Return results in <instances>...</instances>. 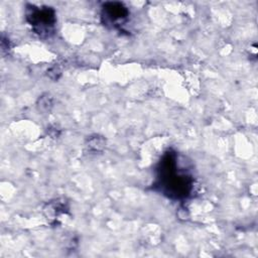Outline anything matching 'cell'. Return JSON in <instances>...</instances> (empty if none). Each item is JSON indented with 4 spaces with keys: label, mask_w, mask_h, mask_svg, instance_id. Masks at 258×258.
Returning <instances> with one entry per match:
<instances>
[{
    "label": "cell",
    "mask_w": 258,
    "mask_h": 258,
    "mask_svg": "<svg viewBox=\"0 0 258 258\" xmlns=\"http://www.w3.org/2000/svg\"><path fill=\"white\" fill-rule=\"evenodd\" d=\"M25 16L27 22L39 36L46 37L53 33L56 17L55 11L51 7L27 5Z\"/></svg>",
    "instance_id": "obj_2"
},
{
    "label": "cell",
    "mask_w": 258,
    "mask_h": 258,
    "mask_svg": "<svg viewBox=\"0 0 258 258\" xmlns=\"http://www.w3.org/2000/svg\"><path fill=\"white\" fill-rule=\"evenodd\" d=\"M183 159L173 150L166 151L155 168L153 189L173 201L187 199L194 189L195 179Z\"/></svg>",
    "instance_id": "obj_1"
},
{
    "label": "cell",
    "mask_w": 258,
    "mask_h": 258,
    "mask_svg": "<svg viewBox=\"0 0 258 258\" xmlns=\"http://www.w3.org/2000/svg\"><path fill=\"white\" fill-rule=\"evenodd\" d=\"M129 10L120 2H106L102 6L101 19L104 25L119 28L126 23Z\"/></svg>",
    "instance_id": "obj_3"
}]
</instances>
